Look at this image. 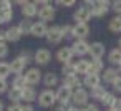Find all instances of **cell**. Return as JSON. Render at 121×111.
<instances>
[{"label": "cell", "instance_id": "cell-1", "mask_svg": "<svg viewBox=\"0 0 121 111\" xmlns=\"http://www.w3.org/2000/svg\"><path fill=\"white\" fill-rule=\"evenodd\" d=\"M38 106L40 108H52L56 103V91L55 90H43L38 93Z\"/></svg>", "mask_w": 121, "mask_h": 111}, {"label": "cell", "instance_id": "cell-2", "mask_svg": "<svg viewBox=\"0 0 121 111\" xmlns=\"http://www.w3.org/2000/svg\"><path fill=\"white\" fill-rule=\"evenodd\" d=\"M71 104L76 108H85L86 104H90V91L86 88H80V90L73 91Z\"/></svg>", "mask_w": 121, "mask_h": 111}, {"label": "cell", "instance_id": "cell-3", "mask_svg": "<svg viewBox=\"0 0 121 111\" xmlns=\"http://www.w3.org/2000/svg\"><path fill=\"white\" fill-rule=\"evenodd\" d=\"M109 10H111V2L109 0H95V4L91 7V13L96 18H103Z\"/></svg>", "mask_w": 121, "mask_h": 111}, {"label": "cell", "instance_id": "cell-4", "mask_svg": "<svg viewBox=\"0 0 121 111\" xmlns=\"http://www.w3.org/2000/svg\"><path fill=\"white\" fill-rule=\"evenodd\" d=\"M71 98H73V90H70L68 86H63V85L56 88V103L58 104L70 106Z\"/></svg>", "mask_w": 121, "mask_h": 111}, {"label": "cell", "instance_id": "cell-5", "mask_svg": "<svg viewBox=\"0 0 121 111\" xmlns=\"http://www.w3.org/2000/svg\"><path fill=\"white\" fill-rule=\"evenodd\" d=\"M93 18V13H91V9L83 5V7H78L73 13V20L75 23H88L90 20Z\"/></svg>", "mask_w": 121, "mask_h": 111}, {"label": "cell", "instance_id": "cell-6", "mask_svg": "<svg viewBox=\"0 0 121 111\" xmlns=\"http://www.w3.org/2000/svg\"><path fill=\"white\" fill-rule=\"evenodd\" d=\"M47 42L50 43V45H60L61 43V40H63V33H61V27L60 25H53V27H50L48 28V32H47Z\"/></svg>", "mask_w": 121, "mask_h": 111}, {"label": "cell", "instance_id": "cell-7", "mask_svg": "<svg viewBox=\"0 0 121 111\" xmlns=\"http://www.w3.org/2000/svg\"><path fill=\"white\" fill-rule=\"evenodd\" d=\"M33 61L38 65V66H45L52 61V51L48 48H38L35 53H33Z\"/></svg>", "mask_w": 121, "mask_h": 111}, {"label": "cell", "instance_id": "cell-8", "mask_svg": "<svg viewBox=\"0 0 121 111\" xmlns=\"http://www.w3.org/2000/svg\"><path fill=\"white\" fill-rule=\"evenodd\" d=\"M106 53V47L101 43V42H91L90 43V56L91 60H101Z\"/></svg>", "mask_w": 121, "mask_h": 111}, {"label": "cell", "instance_id": "cell-9", "mask_svg": "<svg viewBox=\"0 0 121 111\" xmlns=\"http://www.w3.org/2000/svg\"><path fill=\"white\" fill-rule=\"evenodd\" d=\"M83 86L88 90V91H91V90H95V88H98V86H101V75H93V73H88L86 76H83Z\"/></svg>", "mask_w": 121, "mask_h": 111}, {"label": "cell", "instance_id": "cell-10", "mask_svg": "<svg viewBox=\"0 0 121 111\" xmlns=\"http://www.w3.org/2000/svg\"><path fill=\"white\" fill-rule=\"evenodd\" d=\"M56 60L61 63V65H66V63H73V50L71 47H61L58 51H56Z\"/></svg>", "mask_w": 121, "mask_h": 111}, {"label": "cell", "instance_id": "cell-11", "mask_svg": "<svg viewBox=\"0 0 121 111\" xmlns=\"http://www.w3.org/2000/svg\"><path fill=\"white\" fill-rule=\"evenodd\" d=\"M90 32L91 30H90L88 23H75L73 25V37H75V40H86V37L90 35Z\"/></svg>", "mask_w": 121, "mask_h": 111}, {"label": "cell", "instance_id": "cell-12", "mask_svg": "<svg viewBox=\"0 0 121 111\" xmlns=\"http://www.w3.org/2000/svg\"><path fill=\"white\" fill-rule=\"evenodd\" d=\"M71 50H73V55L85 56V55L90 53V43L86 40H75L73 45H71Z\"/></svg>", "mask_w": 121, "mask_h": 111}, {"label": "cell", "instance_id": "cell-13", "mask_svg": "<svg viewBox=\"0 0 121 111\" xmlns=\"http://www.w3.org/2000/svg\"><path fill=\"white\" fill-rule=\"evenodd\" d=\"M25 80H27L28 86H35L43 80V76H42V71L38 68H28L25 71Z\"/></svg>", "mask_w": 121, "mask_h": 111}, {"label": "cell", "instance_id": "cell-14", "mask_svg": "<svg viewBox=\"0 0 121 111\" xmlns=\"http://www.w3.org/2000/svg\"><path fill=\"white\" fill-rule=\"evenodd\" d=\"M55 13H56V10H55V7L50 4V5H45V7H40V10H38V18H40V22H52L53 18H55Z\"/></svg>", "mask_w": 121, "mask_h": 111}, {"label": "cell", "instance_id": "cell-15", "mask_svg": "<svg viewBox=\"0 0 121 111\" xmlns=\"http://www.w3.org/2000/svg\"><path fill=\"white\" fill-rule=\"evenodd\" d=\"M22 10V15H23V18H27V20H30V18H35V17H38V7L35 5V2H25L23 4V7L20 9Z\"/></svg>", "mask_w": 121, "mask_h": 111}, {"label": "cell", "instance_id": "cell-16", "mask_svg": "<svg viewBox=\"0 0 121 111\" xmlns=\"http://www.w3.org/2000/svg\"><path fill=\"white\" fill-rule=\"evenodd\" d=\"M47 32H48L47 23L38 20V22H33V25H32V33H30V35H33L35 38H45V37H47Z\"/></svg>", "mask_w": 121, "mask_h": 111}, {"label": "cell", "instance_id": "cell-17", "mask_svg": "<svg viewBox=\"0 0 121 111\" xmlns=\"http://www.w3.org/2000/svg\"><path fill=\"white\" fill-rule=\"evenodd\" d=\"M119 76H121V75L118 73V70L113 68V66H109V68H104V71H103V75H101V80H103L106 85H111V86H113V83H114Z\"/></svg>", "mask_w": 121, "mask_h": 111}, {"label": "cell", "instance_id": "cell-18", "mask_svg": "<svg viewBox=\"0 0 121 111\" xmlns=\"http://www.w3.org/2000/svg\"><path fill=\"white\" fill-rule=\"evenodd\" d=\"M61 85H63V86H68V88L73 90V91L83 88V81L80 80L78 75H73V76H66V78H63V80H61Z\"/></svg>", "mask_w": 121, "mask_h": 111}, {"label": "cell", "instance_id": "cell-19", "mask_svg": "<svg viewBox=\"0 0 121 111\" xmlns=\"http://www.w3.org/2000/svg\"><path fill=\"white\" fill-rule=\"evenodd\" d=\"M25 66H27V61H25V60H22L20 56L13 58V60H12V63H10V70H12V73H13L15 76H17V75H23Z\"/></svg>", "mask_w": 121, "mask_h": 111}, {"label": "cell", "instance_id": "cell-20", "mask_svg": "<svg viewBox=\"0 0 121 111\" xmlns=\"http://www.w3.org/2000/svg\"><path fill=\"white\" fill-rule=\"evenodd\" d=\"M58 81H60V80H58L56 73H53V71L45 73V75H43V80H42V83L47 86V90H53V86H56Z\"/></svg>", "mask_w": 121, "mask_h": 111}, {"label": "cell", "instance_id": "cell-21", "mask_svg": "<svg viewBox=\"0 0 121 111\" xmlns=\"http://www.w3.org/2000/svg\"><path fill=\"white\" fill-rule=\"evenodd\" d=\"M37 99H38V93H37L35 86H27V88L23 90V101H25L27 104H32V103L37 101Z\"/></svg>", "mask_w": 121, "mask_h": 111}, {"label": "cell", "instance_id": "cell-22", "mask_svg": "<svg viewBox=\"0 0 121 111\" xmlns=\"http://www.w3.org/2000/svg\"><path fill=\"white\" fill-rule=\"evenodd\" d=\"M75 68H76V75H83L86 76L90 73V60H78L75 61Z\"/></svg>", "mask_w": 121, "mask_h": 111}, {"label": "cell", "instance_id": "cell-23", "mask_svg": "<svg viewBox=\"0 0 121 111\" xmlns=\"http://www.w3.org/2000/svg\"><path fill=\"white\" fill-rule=\"evenodd\" d=\"M22 37H23V35H22L18 25H12V27L7 30V42H18Z\"/></svg>", "mask_w": 121, "mask_h": 111}, {"label": "cell", "instance_id": "cell-24", "mask_svg": "<svg viewBox=\"0 0 121 111\" xmlns=\"http://www.w3.org/2000/svg\"><path fill=\"white\" fill-rule=\"evenodd\" d=\"M9 99L12 103H20L23 101V90H18V88H10L9 90Z\"/></svg>", "mask_w": 121, "mask_h": 111}, {"label": "cell", "instance_id": "cell-25", "mask_svg": "<svg viewBox=\"0 0 121 111\" xmlns=\"http://www.w3.org/2000/svg\"><path fill=\"white\" fill-rule=\"evenodd\" d=\"M108 30L111 33H121V15H116L109 20L108 23Z\"/></svg>", "mask_w": 121, "mask_h": 111}, {"label": "cell", "instance_id": "cell-26", "mask_svg": "<svg viewBox=\"0 0 121 111\" xmlns=\"http://www.w3.org/2000/svg\"><path fill=\"white\" fill-rule=\"evenodd\" d=\"M104 71V63L103 60H91L90 61V73L93 75H99Z\"/></svg>", "mask_w": 121, "mask_h": 111}, {"label": "cell", "instance_id": "cell-27", "mask_svg": "<svg viewBox=\"0 0 121 111\" xmlns=\"http://www.w3.org/2000/svg\"><path fill=\"white\" fill-rule=\"evenodd\" d=\"M108 61L111 65H121V48H113L109 53H108Z\"/></svg>", "mask_w": 121, "mask_h": 111}, {"label": "cell", "instance_id": "cell-28", "mask_svg": "<svg viewBox=\"0 0 121 111\" xmlns=\"http://www.w3.org/2000/svg\"><path fill=\"white\" fill-rule=\"evenodd\" d=\"M106 93H108V90H106L104 86H98V88H95V90L90 91V98H91V99H96V101L101 103V99L104 98Z\"/></svg>", "mask_w": 121, "mask_h": 111}, {"label": "cell", "instance_id": "cell-29", "mask_svg": "<svg viewBox=\"0 0 121 111\" xmlns=\"http://www.w3.org/2000/svg\"><path fill=\"white\" fill-rule=\"evenodd\" d=\"M12 86H13V88H18V90H25V88L28 86V83H27V80H25V75H17V76L13 78V81H12Z\"/></svg>", "mask_w": 121, "mask_h": 111}, {"label": "cell", "instance_id": "cell-30", "mask_svg": "<svg viewBox=\"0 0 121 111\" xmlns=\"http://www.w3.org/2000/svg\"><path fill=\"white\" fill-rule=\"evenodd\" d=\"M32 25H33L32 20L23 18V20L18 23V28H20V32H22V35H30V33H32Z\"/></svg>", "mask_w": 121, "mask_h": 111}, {"label": "cell", "instance_id": "cell-31", "mask_svg": "<svg viewBox=\"0 0 121 111\" xmlns=\"http://www.w3.org/2000/svg\"><path fill=\"white\" fill-rule=\"evenodd\" d=\"M61 75H63V78L76 75V68H75V63H66V65H61Z\"/></svg>", "mask_w": 121, "mask_h": 111}, {"label": "cell", "instance_id": "cell-32", "mask_svg": "<svg viewBox=\"0 0 121 111\" xmlns=\"http://www.w3.org/2000/svg\"><path fill=\"white\" fill-rule=\"evenodd\" d=\"M61 27V33H63V38L65 40H75V37H73V25L71 23H65V25H60Z\"/></svg>", "mask_w": 121, "mask_h": 111}, {"label": "cell", "instance_id": "cell-33", "mask_svg": "<svg viewBox=\"0 0 121 111\" xmlns=\"http://www.w3.org/2000/svg\"><path fill=\"white\" fill-rule=\"evenodd\" d=\"M116 98H118V96H116L114 93H111V91H108V93L104 94V98L101 99V104H104V106H106V108L109 109V108L113 106V103L116 101Z\"/></svg>", "mask_w": 121, "mask_h": 111}, {"label": "cell", "instance_id": "cell-34", "mask_svg": "<svg viewBox=\"0 0 121 111\" xmlns=\"http://www.w3.org/2000/svg\"><path fill=\"white\" fill-rule=\"evenodd\" d=\"M12 73V70H10V63H7V61H0V78L2 80H7V76Z\"/></svg>", "mask_w": 121, "mask_h": 111}, {"label": "cell", "instance_id": "cell-35", "mask_svg": "<svg viewBox=\"0 0 121 111\" xmlns=\"http://www.w3.org/2000/svg\"><path fill=\"white\" fill-rule=\"evenodd\" d=\"M12 18H13V10H12V9L0 12V23H9Z\"/></svg>", "mask_w": 121, "mask_h": 111}, {"label": "cell", "instance_id": "cell-36", "mask_svg": "<svg viewBox=\"0 0 121 111\" xmlns=\"http://www.w3.org/2000/svg\"><path fill=\"white\" fill-rule=\"evenodd\" d=\"M75 4H76L75 0H56V5H58V7H65V9L73 7Z\"/></svg>", "mask_w": 121, "mask_h": 111}, {"label": "cell", "instance_id": "cell-37", "mask_svg": "<svg viewBox=\"0 0 121 111\" xmlns=\"http://www.w3.org/2000/svg\"><path fill=\"white\" fill-rule=\"evenodd\" d=\"M111 10L116 15H121V0H114V2H111Z\"/></svg>", "mask_w": 121, "mask_h": 111}, {"label": "cell", "instance_id": "cell-38", "mask_svg": "<svg viewBox=\"0 0 121 111\" xmlns=\"http://www.w3.org/2000/svg\"><path fill=\"white\" fill-rule=\"evenodd\" d=\"M18 56H20L22 60H25V61H27V65H28V63H30L32 60H33V56H32V53H30L28 50H23V51H22V53H20Z\"/></svg>", "mask_w": 121, "mask_h": 111}, {"label": "cell", "instance_id": "cell-39", "mask_svg": "<svg viewBox=\"0 0 121 111\" xmlns=\"http://www.w3.org/2000/svg\"><path fill=\"white\" fill-rule=\"evenodd\" d=\"M7 55H9V47H7V43H0V60L5 58Z\"/></svg>", "mask_w": 121, "mask_h": 111}, {"label": "cell", "instance_id": "cell-40", "mask_svg": "<svg viewBox=\"0 0 121 111\" xmlns=\"http://www.w3.org/2000/svg\"><path fill=\"white\" fill-rule=\"evenodd\" d=\"M9 83H7V80H2V78H0V94H2V93H9Z\"/></svg>", "mask_w": 121, "mask_h": 111}, {"label": "cell", "instance_id": "cell-41", "mask_svg": "<svg viewBox=\"0 0 121 111\" xmlns=\"http://www.w3.org/2000/svg\"><path fill=\"white\" fill-rule=\"evenodd\" d=\"M23 109V104L20 103H10V106L7 108V111H22Z\"/></svg>", "mask_w": 121, "mask_h": 111}, {"label": "cell", "instance_id": "cell-42", "mask_svg": "<svg viewBox=\"0 0 121 111\" xmlns=\"http://www.w3.org/2000/svg\"><path fill=\"white\" fill-rule=\"evenodd\" d=\"M9 9H12V4L9 2V0H0V12H2V10H9Z\"/></svg>", "mask_w": 121, "mask_h": 111}, {"label": "cell", "instance_id": "cell-43", "mask_svg": "<svg viewBox=\"0 0 121 111\" xmlns=\"http://www.w3.org/2000/svg\"><path fill=\"white\" fill-rule=\"evenodd\" d=\"M109 109H113V111H121V98H116V101L113 103V106H111Z\"/></svg>", "mask_w": 121, "mask_h": 111}, {"label": "cell", "instance_id": "cell-44", "mask_svg": "<svg viewBox=\"0 0 121 111\" xmlns=\"http://www.w3.org/2000/svg\"><path fill=\"white\" fill-rule=\"evenodd\" d=\"M83 111H99V108H98V104L90 103V104H86V106L83 108Z\"/></svg>", "mask_w": 121, "mask_h": 111}, {"label": "cell", "instance_id": "cell-45", "mask_svg": "<svg viewBox=\"0 0 121 111\" xmlns=\"http://www.w3.org/2000/svg\"><path fill=\"white\" fill-rule=\"evenodd\" d=\"M113 90H114V91H118V93H121V76L113 83Z\"/></svg>", "mask_w": 121, "mask_h": 111}, {"label": "cell", "instance_id": "cell-46", "mask_svg": "<svg viewBox=\"0 0 121 111\" xmlns=\"http://www.w3.org/2000/svg\"><path fill=\"white\" fill-rule=\"evenodd\" d=\"M0 43H7V30H0Z\"/></svg>", "mask_w": 121, "mask_h": 111}, {"label": "cell", "instance_id": "cell-47", "mask_svg": "<svg viewBox=\"0 0 121 111\" xmlns=\"http://www.w3.org/2000/svg\"><path fill=\"white\" fill-rule=\"evenodd\" d=\"M22 111H35V108L32 104H23V109Z\"/></svg>", "mask_w": 121, "mask_h": 111}, {"label": "cell", "instance_id": "cell-48", "mask_svg": "<svg viewBox=\"0 0 121 111\" xmlns=\"http://www.w3.org/2000/svg\"><path fill=\"white\" fill-rule=\"evenodd\" d=\"M68 111H83V108H76V106H70Z\"/></svg>", "mask_w": 121, "mask_h": 111}, {"label": "cell", "instance_id": "cell-49", "mask_svg": "<svg viewBox=\"0 0 121 111\" xmlns=\"http://www.w3.org/2000/svg\"><path fill=\"white\" fill-rule=\"evenodd\" d=\"M118 48H121V37H119V40H118Z\"/></svg>", "mask_w": 121, "mask_h": 111}, {"label": "cell", "instance_id": "cell-50", "mask_svg": "<svg viewBox=\"0 0 121 111\" xmlns=\"http://www.w3.org/2000/svg\"><path fill=\"white\" fill-rule=\"evenodd\" d=\"M0 111H4V103L0 101Z\"/></svg>", "mask_w": 121, "mask_h": 111}, {"label": "cell", "instance_id": "cell-51", "mask_svg": "<svg viewBox=\"0 0 121 111\" xmlns=\"http://www.w3.org/2000/svg\"><path fill=\"white\" fill-rule=\"evenodd\" d=\"M119 71H121V65H119Z\"/></svg>", "mask_w": 121, "mask_h": 111}, {"label": "cell", "instance_id": "cell-52", "mask_svg": "<svg viewBox=\"0 0 121 111\" xmlns=\"http://www.w3.org/2000/svg\"><path fill=\"white\" fill-rule=\"evenodd\" d=\"M106 111H113V109H106Z\"/></svg>", "mask_w": 121, "mask_h": 111}]
</instances>
